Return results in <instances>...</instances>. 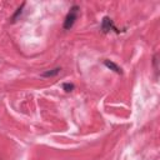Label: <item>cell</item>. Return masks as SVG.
I'll list each match as a JSON object with an SVG mask.
<instances>
[{
	"label": "cell",
	"instance_id": "obj_1",
	"mask_svg": "<svg viewBox=\"0 0 160 160\" xmlns=\"http://www.w3.org/2000/svg\"><path fill=\"white\" fill-rule=\"evenodd\" d=\"M78 12H79V7H76V5L70 9V12H69V14L66 15L65 21H64V29H65V30H70V29L73 28V25H74L76 18H78V15H76Z\"/></svg>",
	"mask_w": 160,
	"mask_h": 160
},
{
	"label": "cell",
	"instance_id": "obj_4",
	"mask_svg": "<svg viewBox=\"0 0 160 160\" xmlns=\"http://www.w3.org/2000/svg\"><path fill=\"white\" fill-rule=\"evenodd\" d=\"M60 70H61L60 68H56V69H53V70H48V71H44L41 74V76H44V78H51V76L58 75L60 73Z\"/></svg>",
	"mask_w": 160,
	"mask_h": 160
},
{
	"label": "cell",
	"instance_id": "obj_5",
	"mask_svg": "<svg viewBox=\"0 0 160 160\" xmlns=\"http://www.w3.org/2000/svg\"><path fill=\"white\" fill-rule=\"evenodd\" d=\"M63 89H64L66 93H70V92L74 90V84H71V83H64V84H63Z\"/></svg>",
	"mask_w": 160,
	"mask_h": 160
},
{
	"label": "cell",
	"instance_id": "obj_2",
	"mask_svg": "<svg viewBox=\"0 0 160 160\" xmlns=\"http://www.w3.org/2000/svg\"><path fill=\"white\" fill-rule=\"evenodd\" d=\"M101 29H103V31H104V33H108V31H110L111 29H114V26H113V21H111V19H110L109 16H105V18L103 19Z\"/></svg>",
	"mask_w": 160,
	"mask_h": 160
},
{
	"label": "cell",
	"instance_id": "obj_3",
	"mask_svg": "<svg viewBox=\"0 0 160 160\" xmlns=\"http://www.w3.org/2000/svg\"><path fill=\"white\" fill-rule=\"evenodd\" d=\"M104 65H105L106 68H109L110 70L115 71L116 74H123L121 68H119V66H118L115 63H113V61H110V60H104Z\"/></svg>",
	"mask_w": 160,
	"mask_h": 160
}]
</instances>
